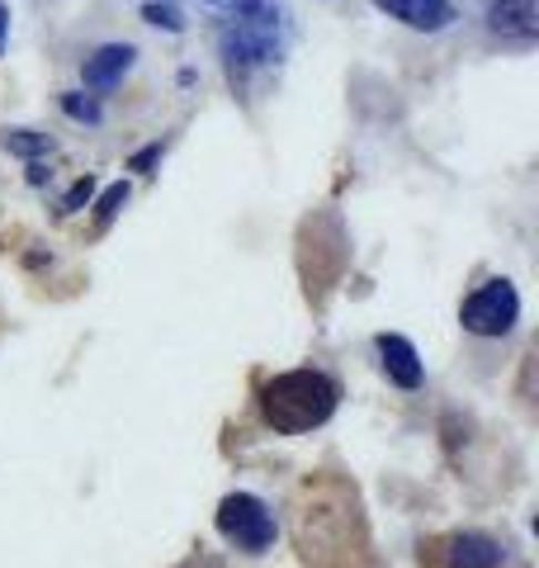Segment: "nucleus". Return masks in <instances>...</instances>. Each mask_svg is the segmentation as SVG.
I'll return each instance as SVG.
<instances>
[{
  "label": "nucleus",
  "mask_w": 539,
  "mask_h": 568,
  "mask_svg": "<svg viewBox=\"0 0 539 568\" xmlns=\"http://www.w3.org/2000/svg\"><path fill=\"white\" fill-rule=\"evenodd\" d=\"M289 52V14L275 0H232L218 20V58L232 85L270 71Z\"/></svg>",
  "instance_id": "1"
},
{
  "label": "nucleus",
  "mask_w": 539,
  "mask_h": 568,
  "mask_svg": "<svg viewBox=\"0 0 539 568\" xmlns=\"http://www.w3.org/2000/svg\"><path fill=\"white\" fill-rule=\"evenodd\" d=\"M340 384L327 369H284L261 384V417L279 436H308L336 417Z\"/></svg>",
  "instance_id": "2"
},
{
  "label": "nucleus",
  "mask_w": 539,
  "mask_h": 568,
  "mask_svg": "<svg viewBox=\"0 0 539 568\" xmlns=\"http://www.w3.org/2000/svg\"><path fill=\"white\" fill-rule=\"evenodd\" d=\"M308 497L313 503L298 511V549L308 568H317L322 555H332V549H365V545H350V536H359V517H355V497H346V488L336 493L340 497L336 507H327V488L308 484Z\"/></svg>",
  "instance_id": "3"
},
{
  "label": "nucleus",
  "mask_w": 539,
  "mask_h": 568,
  "mask_svg": "<svg viewBox=\"0 0 539 568\" xmlns=\"http://www.w3.org/2000/svg\"><path fill=\"white\" fill-rule=\"evenodd\" d=\"M218 536L242 555H265L279 536V521L256 493H227L218 503Z\"/></svg>",
  "instance_id": "4"
},
{
  "label": "nucleus",
  "mask_w": 539,
  "mask_h": 568,
  "mask_svg": "<svg viewBox=\"0 0 539 568\" xmlns=\"http://www.w3.org/2000/svg\"><path fill=\"white\" fill-rule=\"evenodd\" d=\"M520 323V294L511 280H488L459 304V327L469 336H482V342H501L511 327Z\"/></svg>",
  "instance_id": "5"
},
{
  "label": "nucleus",
  "mask_w": 539,
  "mask_h": 568,
  "mask_svg": "<svg viewBox=\"0 0 539 568\" xmlns=\"http://www.w3.org/2000/svg\"><path fill=\"white\" fill-rule=\"evenodd\" d=\"M430 559L436 568H507L511 549L488 530H449L430 545Z\"/></svg>",
  "instance_id": "6"
},
{
  "label": "nucleus",
  "mask_w": 539,
  "mask_h": 568,
  "mask_svg": "<svg viewBox=\"0 0 539 568\" xmlns=\"http://www.w3.org/2000/svg\"><path fill=\"white\" fill-rule=\"evenodd\" d=\"M482 24L497 43L507 48H535L539 43V0H488Z\"/></svg>",
  "instance_id": "7"
},
{
  "label": "nucleus",
  "mask_w": 539,
  "mask_h": 568,
  "mask_svg": "<svg viewBox=\"0 0 539 568\" xmlns=\"http://www.w3.org/2000/svg\"><path fill=\"white\" fill-rule=\"evenodd\" d=\"M374 10H384L388 20H398L403 29H417V33H445L459 20L455 0H374Z\"/></svg>",
  "instance_id": "8"
},
{
  "label": "nucleus",
  "mask_w": 539,
  "mask_h": 568,
  "mask_svg": "<svg viewBox=\"0 0 539 568\" xmlns=\"http://www.w3.org/2000/svg\"><path fill=\"white\" fill-rule=\"evenodd\" d=\"M133 62H138V48L133 43H104V48H95L81 62L85 91H114V85L133 71Z\"/></svg>",
  "instance_id": "9"
},
{
  "label": "nucleus",
  "mask_w": 539,
  "mask_h": 568,
  "mask_svg": "<svg viewBox=\"0 0 539 568\" xmlns=\"http://www.w3.org/2000/svg\"><path fill=\"white\" fill-rule=\"evenodd\" d=\"M379 361H384V375L398 384V388H421L426 384V365H421V355H417V346L407 342V336H398V332H379Z\"/></svg>",
  "instance_id": "10"
},
{
  "label": "nucleus",
  "mask_w": 539,
  "mask_h": 568,
  "mask_svg": "<svg viewBox=\"0 0 539 568\" xmlns=\"http://www.w3.org/2000/svg\"><path fill=\"white\" fill-rule=\"evenodd\" d=\"M6 148L20 156H43V152H52V138L33 133V129H6Z\"/></svg>",
  "instance_id": "11"
},
{
  "label": "nucleus",
  "mask_w": 539,
  "mask_h": 568,
  "mask_svg": "<svg viewBox=\"0 0 539 568\" xmlns=\"http://www.w3.org/2000/svg\"><path fill=\"white\" fill-rule=\"evenodd\" d=\"M142 20L156 24V29H171V33L185 29V14H180L175 6H161V0H148V6H142Z\"/></svg>",
  "instance_id": "12"
},
{
  "label": "nucleus",
  "mask_w": 539,
  "mask_h": 568,
  "mask_svg": "<svg viewBox=\"0 0 539 568\" xmlns=\"http://www.w3.org/2000/svg\"><path fill=\"white\" fill-rule=\"evenodd\" d=\"M123 204H129V185L119 181V185L104 190V200L95 204V223H100V227H110V219H114V213H119Z\"/></svg>",
  "instance_id": "13"
},
{
  "label": "nucleus",
  "mask_w": 539,
  "mask_h": 568,
  "mask_svg": "<svg viewBox=\"0 0 539 568\" xmlns=\"http://www.w3.org/2000/svg\"><path fill=\"white\" fill-rule=\"evenodd\" d=\"M62 110H67L71 119H81V123H100V119H104V114H100V104H95V100H90V95L81 100V91H71V95H62Z\"/></svg>",
  "instance_id": "14"
},
{
  "label": "nucleus",
  "mask_w": 539,
  "mask_h": 568,
  "mask_svg": "<svg viewBox=\"0 0 539 568\" xmlns=\"http://www.w3.org/2000/svg\"><path fill=\"white\" fill-rule=\"evenodd\" d=\"M90 194H95V181H90V175H81V181L67 190V200H62V213H81V204H90Z\"/></svg>",
  "instance_id": "15"
},
{
  "label": "nucleus",
  "mask_w": 539,
  "mask_h": 568,
  "mask_svg": "<svg viewBox=\"0 0 539 568\" xmlns=\"http://www.w3.org/2000/svg\"><path fill=\"white\" fill-rule=\"evenodd\" d=\"M10 43V10H6V0H0V52H6Z\"/></svg>",
  "instance_id": "16"
},
{
  "label": "nucleus",
  "mask_w": 539,
  "mask_h": 568,
  "mask_svg": "<svg viewBox=\"0 0 539 568\" xmlns=\"http://www.w3.org/2000/svg\"><path fill=\"white\" fill-rule=\"evenodd\" d=\"M209 6H218V0H209Z\"/></svg>",
  "instance_id": "17"
}]
</instances>
